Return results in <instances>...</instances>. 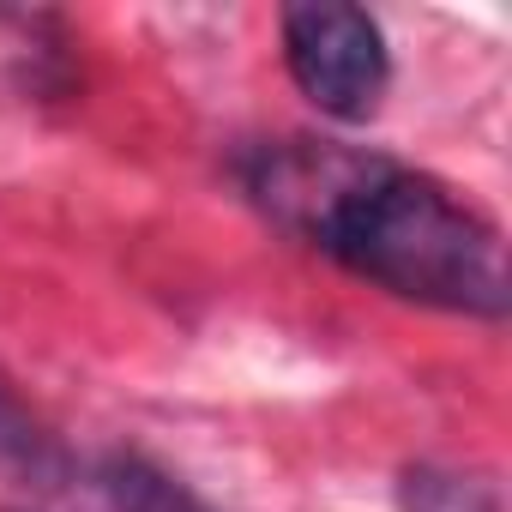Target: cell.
I'll return each mask as SVG.
<instances>
[{
    "label": "cell",
    "mask_w": 512,
    "mask_h": 512,
    "mask_svg": "<svg viewBox=\"0 0 512 512\" xmlns=\"http://www.w3.org/2000/svg\"><path fill=\"white\" fill-rule=\"evenodd\" d=\"M241 193L350 278L464 320H506L512 272L494 217L368 145L260 139L235 157Z\"/></svg>",
    "instance_id": "1"
},
{
    "label": "cell",
    "mask_w": 512,
    "mask_h": 512,
    "mask_svg": "<svg viewBox=\"0 0 512 512\" xmlns=\"http://www.w3.org/2000/svg\"><path fill=\"white\" fill-rule=\"evenodd\" d=\"M278 31H284L290 79L320 115H332L344 127L380 115L386 85H392V49L368 7H344V0L284 7Z\"/></svg>",
    "instance_id": "2"
},
{
    "label": "cell",
    "mask_w": 512,
    "mask_h": 512,
    "mask_svg": "<svg viewBox=\"0 0 512 512\" xmlns=\"http://www.w3.org/2000/svg\"><path fill=\"white\" fill-rule=\"evenodd\" d=\"M0 476L19 482V488H31V494H61L79 476L67 440L7 380H0Z\"/></svg>",
    "instance_id": "3"
},
{
    "label": "cell",
    "mask_w": 512,
    "mask_h": 512,
    "mask_svg": "<svg viewBox=\"0 0 512 512\" xmlns=\"http://www.w3.org/2000/svg\"><path fill=\"white\" fill-rule=\"evenodd\" d=\"M97 488H103L109 512H211L187 482H175L163 464H151L139 452H109L97 464Z\"/></svg>",
    "instance_id": "4"
},
{
    "label": "cell",
    "mask_w": 512,
    "mask_h": 512,
    "mask_svg": "<svg viewBox=\"0 0 512 512\" xmlns=\"http://www.w3.org/2000/svg\"><path fill=\"white\" fill-rule=\"evenodd\" d=\"M398 512H500L494 482L452 464H410L398 476Z\"/></svg>",
    "instance_id": "5"
}]
</instances>
